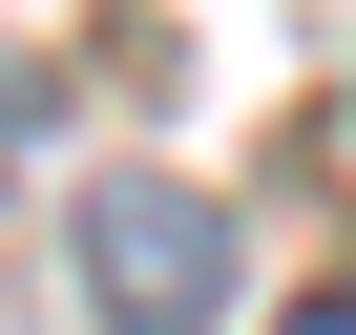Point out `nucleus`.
<instances>
[{"label": "nucleus", "mask_w": 356, "mask_h": 335, "mask_svg": "<svg viewBox=\"0 0 356 335\" xmlns=\"http://www.w3.org/2000/svg\"><path fill=\"white\" fill-rule=\"evenodd\" d=\"M63 252H84V314L105 335H210V293H231V210L168 189V168H105L63 210Z\"/></svg>", "instance_id": "f257e3e1"}, {"label": "nucleus", "mask_w": 356, "mask_h": 335, "mask_svg": "<svg viewBox=\"0 0 356 335\" xmlns=\"http://www.w3.org/2000/svg\"><path fill=\"white\" fill-rule=\"evenodd\" d=\"M273 335H356V293H293V314H273Z\"/></svg>", "instance_id": "f03ea898"}]
</instances>
